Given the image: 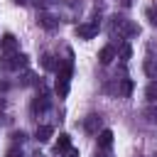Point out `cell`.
I'll use <instances>...</instances> for the list:
<instances>
[{
	"instance_id": "cell-1",
	"label": "cell",
	"mask_w": 157,
	"mask_h": 157,
	"mask_svg": "<svg viewBox=\"0 0 157 157\" xmlns=\"http://www.w3.org/2000/svg\"><path fill=\"white\" fill-rule=\"evenodd\" d=\"M110 29H113V32H118L120 37H135V34H140V27H137L135 22L125 20V17H113Z\"/></svg>"
},
{
	"instance_id": "cell-10",
	"label": "cell",
	"mask_w": 157,
	"mask_h": 157,
	"mask_svg": "<svg viewBox=\"0 0 157 157\" xmlns=\"http://www.w3.org/2000/svg\"><path fill=\"white\" fill-rule=\"evenodd\" d=\"M110 145H113V130H108V128H105V130H101V132H98V147L108 150Z\"/></svg>"
},
{
	"instance_id": "cell-12",
	"label": "cell",
	"mask_w": 157,
	"mask_h": 157,
	"mask_svg": "<svg viewBox=\"0 0 157 157\" xmlns=\"http://www.w3.org/2000/svg\"><path fill=\"white\" fill-rule=\"evenodd\" d=\"M69 147H71V137H69L66 132H61V135H59V140H56V147H54V150H56V155H61V152H64V150H69Z\"/></svg>"
},
{
	"instance_id": "cell-7",
	"label": "cell",
	"mask_w": 157,
	"mask_h": 157,
	"mask_svg": "<svg viewBox=\"0 0 157 157\" xmlns=\"http://www.w3.org/2000/svg\"><path fill=\"white\" fill-rule=\"evenodd\" d=\"M83 128H86V132H98V128H101V115H96V113H91V115H86V120H83Z\"/></svg>"
},
{
	"instance_id": "cell-4",
	"label": "cell",
	"mask_w": 157,
	"mask_h": 157,
	"mask_svg": "<svg viewBox=\"0 0 157 157\" xmlns=\"http://www.w3.org/2000/svg\"><path fill=\"white\" fill-rule=\"evenodd\" d=\"M0 49H2L5 54L17 52V37H15V34H2V37H0Z\"/></svg>"
},
{
	"instance_id": "cell-2",
	"label": "cell",
	"mask_w": 157,
	"mask_h": 157,
	"mask_svg": "<svg viewBox=\"0 0 157 157\" xmlns=\"http://www.w3.org/2000/svg\"><path fill=\"white\" fill-rule=\"evenodd\" d=\"M0 66H2V69H22V66H27V56L20 54V52H12V54L2 56Z\"/></svg>"
},
{
	"instance_id": "cell-8",
	"label": "cell",
	"mask_w": 157,
	"mask_h": 157,
	"mask_svg": "<svg viewBox=\"0 0 157 157\" xmlns=\"http://www.w3.org/2000/svg\"><path fill=\"white\" fill-rule=\"evenodd\" d=\"M52 135H54V128H52V125H39V128H37V132H34L37 142H49V140H52Z\"/></svg>"
},
{
	"instance_id": "cell-3",
	"label": "cell",
	"mask_w": 157,
	"mask_h": 157,
	"mask_svg": "<svg viewBox=\"0 0 157 157\" xmlns=\"http://www.w3.org/2000/svg\"><path fill=\"white\" fill-rule=\"evenodd\" d=\"M98 27H101V22H98V20H91V22H86V25H78V27H76V34H78L81 39H93V37L98 34Z\"/></svg>"
},
{
	"instance_id": "cell-11",
	"label": "cell",
	"mask_w": 157,
	"mask_h": 157,
	"mask_svg": "<svg viewBox=\"0 0 157 157\" xmlns=\"http://www.w3.org/2000/svg\"><path fill=\"white\" fill-rule=\"evenodd\" d=\"M42 69H47V71H59V61H56L52 54H42Z\"/></svg>"
},
{
	"instance_id": "cell-20",
	"label": "cell",
	"mask_w": 157,
	"mask_h": 157,
	"mask_svg": "<svg viewBox=\"0 0 157 157\" xmlns=\"http://www.w3.org/2000/svg\"><path fill=\"white\" fill-rule=\"evenodd\" d=\"M147 17H150L152 25H157V12H155V10H147Z\"/></svg>"
},
{
	"instance_id": "cell-19",
	"label": "cell",
	"mask_w": 157,
	"mask_h": 157,
	"mask_svg": "<svg viewBox=\"0 0 157 157\" xmlns=\"http://www.w3.org/2000/svg\"><path fill=\"white\" fill-rule=\"evenodd\" d=\"M5 157H22V150H20V147H10Z\"/></svg>"
},
{
	"instance_id": "cell-22",
	"label": "cell",
	"mask_w": 157,
	"mask_h": 157,
	"mask_svg": "<svg viewBox=\"0 0 157 157\" xmlns=\"http://www.w3.org/2000/svg\"><path fill=\"white\" fill-rule=\"evenodd\" d=\"M34 2H37V5H47L49 0H34Z\"/></svg>"
},
{
	"instance_id": "cell-15",
	"label": "cell",
	"mask_w": 157,
	"mask_h": 157,
	"mask_svg": "<svg viewBox=\"0 0 157 157\" xmlns=\"http://www.w3.org/2000/svg\"><path fill=\"white\" fill-rule=\"evenodd\" d=\"M130 93H132V81H130V78H123V86H120V96H125V98H128Z\"/></svg>"
},
{
	"instance_id": "cell-14",
	"label": "cell",
	"mask_w": 157,
	"mask_h": 157,
	"mask_svg": "<svg viewBox=\"0 0 157 157\" xmlns=\"http://www.w3.org/2000/svg\"><path fill=\"white\" fill-rule=\"evenodd\" d=\"M145 96H147V101H152V103L157 101V83H155V81H152V83L145 88Z\"/></svg>"
},
{
	"instance_id": "cell-9",
	"label": "cell",
	"mask_w": 157,
	"mask_h": 157,
	"mask_svg": "<svg viewBox=\"0 0 157 157\" xmlns=\"http://www.w3.org/2000/svg\"><path fill=\"white\" fill-rule=\"evenodd\" d=\"M49 105H52L49 96H37L34 103H32V110H34V113H44V110H49Z\"/></svg>"
},
{
	"instance_id": "cell-18",
	"label": "cell",
	"mask_w": 157,
	"mask_h": 157,
	"mask_svg": "<svg viewBox=\"0 0 157 157\" xmlns=\"http://www.w3.org/2000/svg\"><path fill=\"white\" fill-rule=\"evenodd\" d=\"M61 157H78V150H76V147H69V150L61 152Z\"/></svg>"
},
{
	"instance_id": "cell-21",
	"label": "cell",
	"mask_w": 157,
	"mask_h": 157,
	"mask_svg": "<svg viewBox=\"0 0 157 157\" xmlns=\"http://www.w3.org/2000/svg\"><path fill=\"white\" fill-rule=\"evenodd\" d=\"M93 157H108V152L101 147V150H96V155H93Z\"/></svg>"
},
{
	"instance_id": "cell-23",
	"label": "cell",
	"mask_w": 157,
	"mask_h": 157,
	"mask_svg": "<svg viewBox=\"0 0 157 157\" xmlns=\"http://www.w3.org/2000/svg\"><path fill=\"white\" fill-rule=\"evenodd\" d=\"M15 2H17V5H25V2H27V0H15Z\"/></svg>"
},
{
	"instance_id": "cell-16",
	"label": "cell",
	"mask_w": 157,
	"mask_h": 157,
	"mask_svg": "<svg viewBox=\"0 0 157 157\" xmlns=\"http://www.w3.org/2000/svg\"><path fill=\"white\" fill-rule=\"evenodd\" d=\"M10 137H12V140H15V142H22V140H25V137H27V135H25V130H15V132H12V135H10Z\"/></svg>"
},
{
	"instance_id": "cell-13",
	"label": "cell",
	"mask_w": 157,
	"mask_h": 157,
	"mask_svg": "<svg viewBox=\"0 0 157 157\" xmlns=\"http://www.w3.org/2000/svg\"><path fill=\"white\" fill-rule=\"evenodd\" d=\"M145 74L150 78H157V61L155 59H145Z\"/></svg>"
},
{
	"instance_id": "cell-6",
	"label": "cell",
	"mask_w": 157,
	"mask_h": 157,
	"mask_svg": "<svg viewBox=\"0 0 157 157\" xmlns=\"http://www.w3.org/2000/svg\"><path fill=\"white\" fill-rule=\"evenodd\" d=\"M98 59H101V64H103V66H108V64L115 59V47H113V44H105V47L98 52Z\"/></svg>"
},
{
	"instance_id": "cell-5",
	"label": "cell",
	"mask_w": 157,
	"mask_h": 157,
	"mask_svg": "<svg viewBox=\"0 0 157 157\" xmlns=\"http://www.w3.org/2000/svg\"><path fill=\"white\" fill-rule=\"evenodd\" d=\"M37 22H39L44 29H56V27H59V20H56V17H52L49 12H39Z\"/></svg>"
},
{
	"instance_id": "cell-17",
	"label": "cell",
	"mask_w": 157,
	"mask_h": 157,
	"mask_svg": "<svg viewBox=\"0 0 157 157\" xmlns=\"http://www.w3.org/2000/svg\"><path fill=\"white\" fill-rule=\"evenodd\" d=\"M130 54H132L130 44H123V49H120V56H123V59H130Z\"/></svg>"
}]
</instances>
